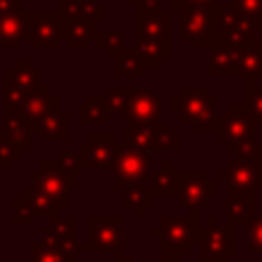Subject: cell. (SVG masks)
<instances>
[{
    "instance_id": "obj_1",
    "label": "cell",
    "mask_w": 262,
    "mask_h": 262,
    "mask_svg": "<svg viewBox=\"0 0 262 262\" xmlns=\"http://www.w3.org/2000/svg\"><path fill=\"white\" fill-rule=\"evenodd\" d=\"M219 96L209 92V86H180L178 94L170 98V108L180 123L188 125L190 133H215L217 129Z\"/></svg>"
},
{
    "instance_id": "obj_2",
    "label": "cell",
    "mask_w": 262,
    "mask_h": 262,
    "mask_svg": "<svg viewBox=\"0 0 262 262\" xmlns=\"http://www.w3.org/2000/svg\"><path fill=\"white\" fill-rule=\"evenodd\" d=\"M151 235L160 237L162 258L182 260V256H186L199 242V211H188L186 215H164L160 223L151 227Z\"/></svg>"
},
{
    "instance_id": "obj_3",
    "label": "cell",
    "mask_w": 262,
    "mask_h": 262,
    "mask_svg": "<svg viewBox=\"0 0 262 262\" xmlns=\"http://www.w3.org/2000/svg\"><path fill=\"white\" fill-rule=\"evenodd\" d=\"M123 215H88L86 219V244L84 254H106L121 252L123 246Z\"/></svg>"
},
{
    "instance_id": "obj_4",
    "label": "cell",
    "mask_w": 262,
    "mask_h": 262,
    "mask_svg": "<svg viewBox=\"0 0 262 262\" xmlns=\"http://www.w3.org/2000/svg\"><path fill=\"white\" fill-rule=\"evenodd\" d=\"M199 262H227L237 252L235 229L223 225L217 215H209L207 223L201 225L199 235Z\"/></svg>"
},
{
    "instance_id": "obj_5",
    "label": "cell",
    "mask_w": 262,
    "mask_h": 262,
    "mask_svg": "<svg viewBox=\"0 0 262 262\" xmlns=\"http://www.w3.org/2000/svg\"><path fill=\"white\" fill-rule=\"evenodd\" d=\"M178 31L190 49L217 47V29H215L213 12H211V2L182 10Z\"/></svg>"
},
{
    "instance_id": "obj_6",
    "label": "cell",
    "mask_w": 262,
    "mask_h": 262,
    "mask_svg": "<svg viewBox=\"0 0 262 262\" xmlns=\"http://www.w3.org/2000/svg\"><path fill=\"white\" fill-rule=\"evenodd\" d=\"M219 196V180H213L209 170H180L178 203L184 211H205Z\"/></svg>"
},
{
    "instance_id": "obj_7",
    "label": "cell",
    "mask_w": 262,
    "mask_h": 262,
    "mask_svg": "<svg viewBox=\"0 0 262 262\" xmlns=\"http://www.w3.org/2000/svg\"><path fill=\"white\" fill-rule=\"evenodd\" d=\"M117 151V135L113 131H90L86 139L78 143L76 158L80 172H98L113 170Z\"/></svg>"
},
{
    "instance_id": "obj_8",
    "label": "cell",
    "mask_w": 262,
    "mask_h": 262,
    "mask_svg": "<svg viewBox=\"0 0 262 262\" xmlns=\"http://www.w3.org/2000/svg\"><path fill=\"white\" fill-rule=\"evenodd\" d=\"M115 188L121 190L131 184H145L151 174V158L149 151L137 149L125 141H117L115 151Z\"/></svg>"
},
{
    "instance_id": "obj_9",
    "label": "cell",
    "mask_w": 262,
    "mask_h": 262,
    "mask_svg": "<svg viewBox=\"0 0 262 262\" xmlns=\"http://www.w3.org/2000/svg\"><path fill=\"white\" fill-rule=\"evenodd\" d=\"M78 233H80L78 215H70V217L53 215L49 217L47 223L39 227V239L59 248L66 254L68 262H78L80 256L84 254V244L78 239Z\"/></svg>"
},
{
    "instance_id": "obj_10",
    "label": "cell",
    "mask_w": 262,
    "mask_h": 262,
    "mask_svg": "<svg viewBox=\"0 0 262 262\" xmlns=\"http://www.w3.org/2000/svg\"><path fill=\"white\" fill-rule=\"evenodd\" d=\"M217 141L231 154L239 143L256 139V123L250 119L246 104H227L217 117Z\"/></svg>"
},
{
    "instance_id": "obj_11",
    "label": "cell",
    "mask_w": 262,
    "mask_h": 262,
    "mask_svg": "<svg viewBox=\"0 0 262 262\" xmlns=\"http://www.w3.org/2000/svg\"><path fill=\"white\" fill-rule=\"evenodd\" d=\"M217 180H223L227 184L225 196L235 194H250L262 190V166L250 164L237 158H229L225 166L217 172Z\"/></svg>"
},
{
    "instance_id": "obj_12",
    "label": "cell",
    "mask_w": 262,
    "mask_h": 262,
    "mask_svg": "<svg viewBox=\"0 0 262 262\" xmlns=\"http://www.w3.org/2000/svg\"><path fill=\"white\" fill-rule=\"evenodd\" d=\"M31 33L29 43L33 49H59L63 41V16L59 10H29Z\"/></svg>"
},
{
    "instance_id": "obj_13",
    "label": "cell",
    "mask_w": 262,
    "mask_h": 262,
    "mask_svg": "<svg viewBox=\"0 0 262 262\" xmlns=\"http://www.w3.org/2000/svg\"><path fill=\"white\" fill-rule=\"evenodd\" d=\"M133 39H154L172 51V10H133Z\"/></svg>"
},
{
    "instance_id": "obj_14",
    "label": "cell",
    "mask_w": 262,
    "mask_h": 262,
    "mask_svg": "<svg viewBox=\"0 0 262 262\" xmlns=\"http://www.w3.org/2000/svg\"><path fill=\"white\" fill-rule=\"evenodd\" d=\"M31 182L41 192L49 194L61 209L70 207V188L63 182L57 160H41L35 170H31Z\"/></svg>"
},
{
    "instance_id": "obj_15",
    "label": "cell",
    "mask_w": 262,
    "mask_h": 262,
    "mask_svg": "<svg viewBox=\"0 0 262 262\" xmlns=\"http://www.w3.org/2000/svg\"><path fill=\"white\" fill-rule=\"evenodd\" d=\"M59 102H61L59 96L53 94L49 86L39 84V86L31 88V90L25 94L18 113L23 115V119H25V121L31 125V129L35 131V127H37L45 117H49V115H53V113L59 111Z\"/></svg>"
},
{
    "instance_id": "obj_16",
    "label": "cell",
    "mask_w": 262,
    "mask_h": 262,
    "mask_svg": "<svg viewBox=\"0 0 262 262\" xmlns=\"http://www.w3.org/2000/svg\"><path fill=\"white\" fill-rule=\"evenodd\" d=\"M164 111L162 96L151 88H133L129 104L125 108V119L135 123H158Z\"/></svg>"
},
{
    "instance_id": "obj_17",
    "label": "cell",
    "mask_w": 262,
    "mask_h": 262,
    "mask_svg": "<svg viewBox=\"0 0 262 262\" xmlns=\"http://www.w3.org/2000/svg\"><path fill=\"white\" fill-rule=\"evenodd\" d=\"M31 33V12L29 10H18V12H8L0 14V49L12 47L20 49L25 41H29Z\"/></svg>"
},
{
    "instance_id": "obj_18",
    "label": "cell",
    "mask_w": 262,
    "mask_h": 262,
    "mask_svg": "<svg viewBox=\"0 0 262 262\" xmlns=\"http://www.w3.org/2000/svg\"><path fill=\"white\" fill-rule=\"evenodd\" d=\"M237 45H217L209 49L207 76L209 78H237Z\"/></svg>"
},
{
    "instance_id": "obj_19",
    "label": "cell",
    "mask_w": 262,
    "mask_h": 262,
    "mask_svg": "<svg viewBox=\"0 0 262 262\" xmlns=\"http://www.w3.org/2000/svg\"><path fill=\"white\" fill-rule=\"evenodd\" d=\"M2 84H12L29 92L41 84V68H37L31 57H14L12 63L2 70Z\"/></svg>"
},
{
    "instance_id": "obj_20",
    "label": "cell",
    "mask_w": 262,
    "mask_h": 262,
    "mask_svg": "<svg viewBox=\"0 0 262 262\" xmlns=\"http://www.w3.org/2000/svg\"><path fill=\"white\" fill-rule=\"evenodd\" d=\"M2 131L4 135L8 137V141L12 143V147L25 156L27 151L33 149V137H35V131L31 129V125L23 119V115L18 111H12V113H4V119H2Z\"/></svg>"
},
{
    "instance_id": "obj_21",
    "label": "cell",
    "mask_w": 262,
    "mask_h": 262,
    "mask_svg": "<svg viewBox=\"0 0 262 262\" xmlns=\"http://www.w3.org/2000/svg\"><path fill=\"white\" fill-rule=\"evenodd\" d=\"M149 182H151L149 188L156 199H176L180 186V170L174 168L170 160H164L160 168L151 170Z\"/></svg>"
},
{
    "instance_id": "obj_22",
    "label": "cell",
    "mask_w": 262,
    "mask_h": 262,
    "mask_svg": "<svg viewBox=\"0 0 262 262\" xmlns=\"http://www.w3.org/2000/svg\"><path fill=\"white\" fill-rule=\"evenodd\" d=\"M63 16V14H61ZM98 31V23L90 18L78 16H63V41L70 49H86Z\"/></svg>"
},
{
    "instance_id": "obj_23",
    "label": "cell",
    "mask_w": 262,
    "mask_h": 262,
    "mask_svg": "<svg viewBox=\"0 0 262 262\" xmlns=\"http://www.w3.org/2000/svg\"><path fill=\"white\" fill-rule=\"evenodd\" d=\"M256 217V192L229 196L225 207V225L231 229L246 227Z\"/></svg>"
},
{
    "instance_id": "obj_24",
    "label": "cell",
    "mask_w": 262,
    "mask_h": 262,
    "mask_svg": "<svg viewBox=\"0 0 262 262\" xmlns=\"http://www.w3.org/2000/svg\"><path fill=\"white\" fill-rule=\"evenodd\" d=\"M35 135L43 143H68L70 141V115L57 111L45 117L35 127Z\"/></svg>"
},
{
    "instance_id": "obj_25",
    "label": "cell",
    "mask_w": 262,
    "mask_h": 262,
    "mask_svg": "<svg viewBox=\"0 0 262 262\" xmlns=\"http://www.w3.org/2000/svg\"><path fill=\"white\" fill-rule=\"evenodd\" d=\"M57 10L63 16L90 18L98 25L106 20V4L102 0H57Z\"/></svg>"
},
{
    "instance_id": "obj_26",
    "label": "cell",
    "mask_w": 262,
    "mask_h": 262,
    "mask_svg": "<svg viewBox=\"0 0 262 262\" xmlns=\"http://www.w3.org/2000/svg\"><path fill=\"white\" fill-rule=\"evenodd\" d=\"M156 129L158 123H135V121H127L123 125V141L143 149V151H154V143H156Z\"/></svg>"
},
{
    "instance_id": "obj_27",
    "label": "cell",
    "mask_w": 262,
    "mask_h": 262,
    "mask_svg": "<svg viewBox=\"0 0 262 262\" xmlns=\"http://www.w3.org/2000/svg\"><path fill=\"white\" fill-rule=\"evenodd\" d=\"M133 49L137 51V55H139L143 68H154V70H158V68L164 66V61H166L168 57H172V51L166 49L160 41H154V39H135Z\"/></svg>"
},
{
    "instance_id": "obj_28",
    "label": "cell",
    "mask_w": 262,
    "mask_h": 262,
    "mask_svg": "<svg viewBox=\"0 0 262 262\" xmlns=\"http://www.w3.org/2000/svg\"><path fill=\"white\" fill-rule=\"evenodd\" d=\"M20 196H23V201L29 205L33 217H47V219H49V217H53V215H59V211H61V207H59L49 194L41 192V190L35 188V186L23 188V190H20Z\"/></svg>"
},
{
    "instance_id": "obj_29",
    "label": "cell",
    "mask_w": 262,
    "mask_h": 262,
    "mask_svg": "<svg viewBox=\"0 0 262 262\" xmlns=\"http://www.w3.org/2000/svg\"><path fill=\"white\" fill-rule=\"evenodd\" d=\"M262 76V53L256 47V41L244 45L237 57V78L244 80H260Z\"/></svg>"
},
{
    "instance_id": "obj_30",
    "label": "cell",
    "mask_w": 262,
    "mask_h": 262,
    "mask_svg": "<svg viewBox=\"0 0 262 262\" xmlns=\"http://www.w3.org/2000/svg\"><path fill=\"white\" fill-rule=\"evenodd\" d=\"M123 190V203L127 209L133 211L135 217H143L145 215V209H151L154 207V192L151 188H145L143 184H131V186H125L121 188Z\"/></svg>"
},
{
    "instance_id": "obj_31",
    "label": "cell",
    "mask_w": 262,
    "mask_h": 262,
    "mask_svg": "<svg viewBox=\"0 0 262 262\" xmlns=\"http://www.w3.org/2000/svg\"><path fill=\"white\" fill-rule=\"evenodd\" d=\"M108 111L102 94H88L86 102L78 106V123L80 125H102L106 123Z\"/></svg>"
},
{
    "instance_id": "obj_32",
    "label": "cell",
    "mask_w": 262,
    "mask_h": 262,
    "mask_svg": "<svg viewBox=\"0 0 262 262\" xmlns=\"http://www.w3.org/2000/svg\"><path fill=\"white\" fill-rule=\"evenodd\" d=\"M143 63L137 55V51L133 47H123L117 55H115V76L117 78H125V76H133V78H143Z\"/></svg>"
},
{
    "instance_id": "obj_33",
    "label": "cell",
    "mask_w": 262,
    "mask_h": 262,
    "mask_svg": "<svg viewBox=\"0 0 262 262\" xmlns=\"http://www.w3.org/2000/svg\"><path fill=\"white\" fill-rule=\"evenodd\" d=\"M96 47L111 59L125 47V31L123 29H98L94 35Z\"/></svg>"
},
{
    "instance_id": "obj_34",
    "label": "cell",
    "mask_w": 262,
    "mask_h": 262,
    "mask_svg": "<svg viewBox=\"0 0 262 262\" xmlns=\"http://www.w3.org/2000/svg\"><path fill=\"white\" fill-rule=\"evenodd\" d=\"M133 88H135V86H129V84L106 86V88H104V94H102V96H104V104H106L108 115H123V113H125Z\"/></svg>"
},
{
    "instance_id": "obj_35",
    "label": "cell",
    "mask_w": 262,
    "mask_h": 262,
    "mask_svg": "<svg viewBox=\"0 0 262 262\" xmlns=\"http://www.w3.org/2000/svg\"><path fill=\"white\" fill-rule=\"evenodd\" d=\"M244 104L248 108L250 119L256 125H262V84H258V80H246Z\"/></svg>"
},
{
    "instance_id": "obj_36",
    "label": "cell",
    "mask_w": 262,
    "mask_h": 262,
    "mask_svg": "<svg viewBox=\"0 0 262 262\" xmlns=\"http://www.w3.org/2000/svg\"><path fill=\"white\" fill-rule=\"evenodd\" d=\"M57 164H59V170H61V176H63V182L70 190H78L80 188V168H78V158L74 151H63L59 158H57Z\"/></svg>"
},
{
    "instance_id": "obj_37",
    "label": "cell",
    "mask_w": 262,
    "mask_h": 262,
    "mask_svg": "<svg viewBox=\"0 0 262 262\" xmlns=\"http://www.w3.org/2000/svg\"><path fill=\"white\" fill-rule=\"evenodd\" d=\"M244 252L246 254H262V215H256L248 225H246V235H244Z\"/></svg>"
},
{
    "instance_id": "obj_38",
    "label": "cell",
    "mask_w": 262,
    "mask_h": 262,
    "mask_svg": "<svg viewBox=\"0 0 262 262\" xmlns=\"http://www.w3.org/2000/svg\"><path fill=\"white\" fill-rule=\"evenodd\" d=\"M31 262H68V258L59 248L39 239L31 246Z\"/></svg>"
},
{
    "instance_id": "obj_39",
    "label": "cell",
    "mask_w": 262,
    "mask_h": 262,
    "mask_svg": "<svg viewBox=\"0 0 262 262\" xmlns=\"http://www.w3.org/2000/svg\"><path fill=\"white\" fill-rule=\"evenodd\" d=\"M242 16L250 18L256 27L262 25V0H227Z\"/></svg>"
},
{
    "instance_id": "obj_40",
    "label": "cell",
    "mask_w": 262,
    "mask_h": 262,
    "mask_svg": "<svg viewBox=\"0 0 262 262\" xmlns=\"http://www.w3.org/2000/svg\"><path fill=\"white\" fill-rule=\"evenodd\" d=\"M23 156L12 147L4 131H0V172H10L16 162H20Z\"/></svg>"
},
{
    "instance_id": "obj_41",
    "label": "cell",
    "mask_w": 262,
    "mask_h": 262,
    "mask_svg": "<svg viewBox=\"0 0 262 262\" xmlns=\"http://www.w3.org/2000/svg\"><path fill=\"white\" fill-rule=\"evenodd\" d=\"M27 90L12 86V84H2V111L4 113H12L20 108V102L25 98Z\"/></svg>"
},
{
    "instance_id": "obj_42",
    "label": "cell",
    "mask_w": 262,
    "mask_h": 262,
    "mask_svg": "<svg viewBox=\"0 0 262 262\" xmlns=\"http://www.w3.org/2000/svg\"><path fill=\"white\" fill-rule=\"evenodd\" d=\"M33 213L29 205L23 201V196L12 199V225L14 227H31L33 225Z\"/></svg>"
},
{
    "instance_id": "obj_43",
    "label": "cell",
    "mask_w": 262,
    "mask_h": 262,
    "mask_svg": "<svg viewBox=\"0 0 262 262\" xmlns=\"http://www.w3.org/2000/svg\"><path fill=\"white\" fill-rule=\"evenodd\" d=\"M172 12H182L186 8H192V6H199V4H209V2H215V0H164Z\"/></svg>"
},
{
    "instance_id": "obj_44",
    "label": "cell",
    "mask_w": 262,
    "mask_h": 262,
    "mask_svg": "<svg viewBox=\"0 0 262 262\" xmlns=\"http://www.w3.org/2000/svg\"><path fill=\"white\" fill-rule=\"evenodd\" d=\"M160 2H162V0H135L131 6H133V10L154 12V10H160Z\"/></svg>"
},
{
    "instance_id": "obj_45",
    "label": "cell",
    "mask_w": 262,
    "mask_h": 262,
    "mask_svg": "<svg viewBox=\"0 0 262 262\" xmlns=\"http://www.w3.org/2000/svg\"><path fill=\"white\" fill-rule=\"evenodd\" d=\"M23 10V0H0V14Z\"/></svg>"
},
{
    "instance_id": "obj_46",
    "label": "cell",
    "mask_w": 262,
    "mask_h": 262,
    "mask_svg": "<svg viewBox=\"0 0 262 262\" xmlns=\"http://www.w3.org/2000/svg\"><path fill=\"white\" fill-rule=\"evenodd\" d=\"M113 262H137V258H135V254H131V252L121 250V252H117V256H115Z\"/></svg>"
},
{
    "instance_id": "obj_47",
    "label": "cell",
    "mask_w": 262,
    "mask_h": 262,
    "mask_svg": "<svg viewBox=\"0 0 262 262\" xmlns=\"http://www.w3.org/2000/svg\"><path fill=\"white\" fill-rule=\"evenodd\" d=\"M256 47H258V51L262 53V25L258 27V35H256Z\"/></svg>"
},
{
    "instance_id": "obj_48",
    "label": "cell",
    "mask_w": 262,
    "mask_h": 262,
    "mask_svg": "<svg viewBox=\"0 0 262 262\" xmlns=\"http://www.w3.org/2000/svg\"><path fill=\"white\" fill-rule=\"evenodd\" d=\"M125 2H127V4H133V2H135V0H125Z\"/></svg>"
},
{
    "instance_id": "obj_49",
    "label": "cell",
    "mask_w": 262,
    "mask_h": 262,
    "mask_svg": "<svg viewBox=\"0 0 262 262\" xmlns=\"http://www.w3.org/2000/svg\"><path fill=\"white\" fill-rule=\"evenodd\" d=\"M260 80H262V76H260Z\"/></svg>"
}]
</instances>
